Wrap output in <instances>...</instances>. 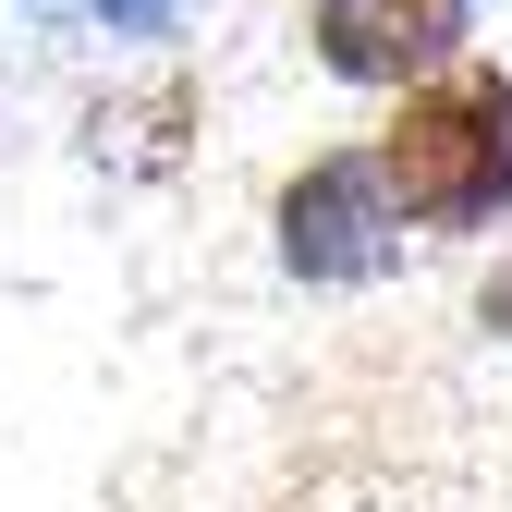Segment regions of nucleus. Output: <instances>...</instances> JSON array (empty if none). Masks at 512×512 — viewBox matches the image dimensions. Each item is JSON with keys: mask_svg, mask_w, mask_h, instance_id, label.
Listing matches in <instances>:
<instances>
[{"mask_svg": "<svg viewBox=\"0 0 512 512\" xmlns=\"http://www.w3.org/2000/svg\"><path fill=\"white\" fill-rule=\"evenodd\" d=\"M378 183H391V208L427 220V232H464L512 196V86L500 74H427L391 135H378Z\"/></svg>", "mask_w": 512, "mask_h": 512, "instance_id": "1", "label": "nucleus"}, {"mask_svg": "<svg viewBox=\"0 0 512 512\" xmlns=\"http://www.w3.org/2000/svg\"><path fill=\"white\" fill-rule=\"evenodd\" d=\"M464 0H330V61H354V74H403V61H427L439 37H452Z\"/></svg>", "mask_w": 512, "mask_h": 512, "instance_id": "2", "label": "nucleus"}]
</instances>
